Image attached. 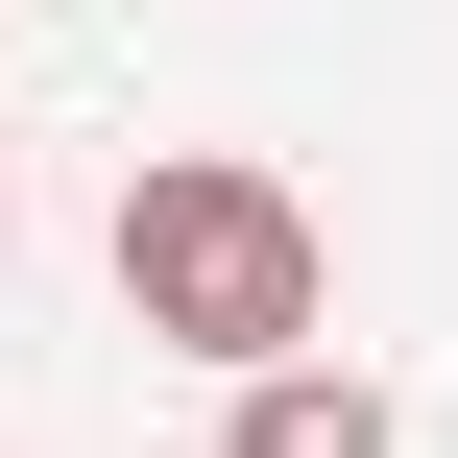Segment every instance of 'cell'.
<instances>
[{"label":"cell","mask_w":458,"mask_h":458,"mask_svg":"<svg viewBox=\"0 0 458 458\" xmlns=\"http://www.w3.org/2000/svg\"><path fill=\"white\" fill-rule=\"evenodd\" d=\"M121 314L266 386V362H314L338 242H314V193H290V169H242V145H145V169H121Z\"/></svg>","instance_id":"6da1fadb"},{"label":"cell","mask_w":458,"mask_h":458,"mask_svg":"<svg viewBox=\"0 0 458 458\" xmlns=\"http://www.w3.org/2000/svg\"><path fill=\"white\" fill-rule=\"evenodd\" d=\"M217 458H386V386H338V362H266V386L217 411Z\"/></svg>","instance_id":"7a4b0ae2"}]
</instances>
